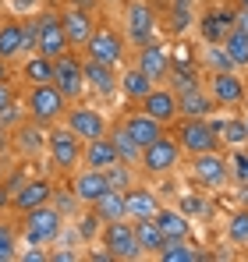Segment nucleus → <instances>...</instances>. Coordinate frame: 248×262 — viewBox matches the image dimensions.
<instances>
[{
    "label": "nucleus",
    "instance_id": "49530a36",
    "mask_svg": "<svg viewBox=\"0 0 248 262\" xmlns=\"http://www.w3.org/2000/svg\"><path fill=\"white\" fill-rule=\"evenodd\" d=\"M231 21H234L238 29H245V32H248V11H245V7H238V11L231 14Z\"/></svg>",
    "mask_w": 248,
    "mask_h": 262
},
{
    "label": "nucleus",
    "instance_id": "c85d7f7f",
    "mask_svg": "<svg viewBox=\"0 0 248 262\" xmlns=\"http://www.w3.org/2000/svg\"><path fill=\"white\" fill-rule=\"evenodd\" d=\"M22 78H25V85H46V82H53V60L43 57V53H25L22 57Z\"/></svg>",
    "mask_w": 248,
    "mask_h": 262
},
{
    "label": "nucleus",
    "instance_id": "4c0bfd02",
    "mask_svg": "<svg viewBox=\"0 0 248 262\" xmlns=\"http://www.w3.org/2000/svg\"><path fill=\"white\" fill-rule=\"evenodd\" d=\"M220 145H248L245 117H231V121L220 124Z\"/></svg>",
    "mask_w": 248,
    "mask_h": 262
},
{
    "label": "nucleus",
    "instance_id": "0eeeda50",
    "mask_svg": "<svg viewBox=\"0 0 248 262\" xmlns=\"http://www.w3.org/2000/svg\"><path fill=\"white\" fill-rule=\"evenodd\" d=\"M181 145H177V138L174 135H160L156 142H149L146 149H142V160H138V170L146 177H167L174 174L177 167H181Z\"/></svg>",
    "mask_w": 248,
    "mask_h": 262
},
{
    "label": "nucleus",
    "instance_id": "2eb2a0df",
    "mask_svg": "<svg viewBox=\"0 0 248 262\" xmlns=\"http://www.w3.org/2000/svg\"><path fill=\"white\" fill-rule=\"evenodd\" d=\"M53 199V181L50 177H25L14 191H11V213H29L36 206H46Z\"/></svg>",
    "mask_w": 248,
    "mask_h": 262
},
{
    "label": "nucleus",
    "instance_id": "a878e982",
    "mask_svg": "<svg viewBox=\"0 0 248 262\" xmlns=\"http://www.w3.org/2000/svg\"><path fill=\"white\" fill-rule=\"evenodd\" d=\"M213 110H216V103H213V96L206 92V85L177 92V114L181 117H209Z\"/></svg>",
    "mask_w": 248,
    "mask_h": 262
},
{
    "label": "nucleus",
    "instance_id": "13d9d810",
    "mask_svg": "<svg viewBox=\"0 0 248 262\" xmlns=\"http://www.w3.org/2000/svg\"><path fill=\"white\" fill-rule=\"evenodd\" d=\"M195 4H199V0H195Z\"/></svg>",
    "mask_w": 248,
    "mask_h": 262
},
{
    "label": "nucleus",
    "instance_id": "a211bd4d",
    "mask_svg": "<svg viewBox=\"0 0 248 262\" xmlns=\"http://www.w3.org/2000/svg\"><path fill=\"white\" fill-rule=\"evenodd\" d=\"M71 191L82 206H92L103 191H110V181H107V170H92V167H78L71 174Z\"/></svg>",
    "mask_w": 248,
    "mask_h": 262
},
{
    "label": "nucleus",
    "instance_id": "72a5a7b5",
    "mask_svg": "<svg viewBox=\"0 0 248 262\" xmlns=\"http://www.w3.org/2000/svg\"><path fill=\"white\" fill-rule=\"evenodd\" d=\"M223 53L231 57V64L238 68V71H245L248 68V32L245 29H238V25H231V32L223 36Z\"/></svg>",
    "mask_w": 248,
    "mask_h": 262
},
{
    "label": "nucleus",
    "instance_id": "6e6d98bb",
    "mask_svg": "<svg viewBox=\"0 0 248 262\" xmlns=\"http://www.w3.org/2000/svg\"><path fill=\"white\" fill-rule=\"evenodd\" d=\"M245 131H248V117H245Z\"/></svg>",
    "mask_w": 248,
    "mask_h": 262
},
{
    "label": "nucleus",
    "instance_id": "4d7b16f0",
    "mask_svg": "<svg viewBox=\"0 0 248 262\" xmlns=\"http://www.w3.org/2000/svg\"><path fill=\"white\" fill-rule=\"evenodd\" d=\"M245 209H248V202H245Z\"/></svg>",
    "mask_w": 248,
    "mask_h": 262
},
{
    "label": "nucleus",
    "instance_id": "4be33fe9",
    "mask_svg": "<svg viewBox=\"0 0 248 262\" xmlns=\"http://www.w3.org/2000/svg\"><path fill=\"white\" fill-rule=\"evenodd\" d=\"M114 163H121V160H117V149H114L110 135L89 138V142L82 145V167H92V170H107V167H114Z\"/></svg>",
    "mask_w": 248,
    "mask_h": 262
},
{
    "label": "nucleus",
    "instance_id": "423d86ee",
    "mask_svg": "<svg viewBox=\"0 0 248 262\" xmlns=\"http://www.w3.org/2000/svg\"><path fill=\"white\" fill-rule=\"evenodd\" d=\"M99 248L110 252L114 262H138L142 259V248H138L131 220H107V223H99Z\"/></svg>",
    "mask_w": 248,
    "mask_h": 262
},
{
    "label": "nucleus",
    "instance_id": "37998d69",
    "mask_svg": "<svg viewBox=\"0 0 248 262\" xmlns=\"http://www.w3.org/2000/svg\"><path fill=\"white\" fill-rule=\"evenodd\" d=\"M50 202L60 209V216H64V220H68L71 209H78V206H82V202L75 199V191H57V188H53V199H50Z\"/></svg>",
    "mask_w": 248,
    "mask_h": 262
},
{
    "label": "nucleus",
    "instance_id": "6e6552de",
    "mask_svg": "<svg viewBox=\"0 0 248 262\" xmlns=\"http://www.w3.org/2000/svg\"><path fill=\"white\" fill-rule=\"evenodd\" d=\"M53 85L57 92L68 99V103H78L85 92V71H82V53L78 50H68L53 60Z\"/></svg>",
    "mask_w": 248,
    "mask_h": 262
},
{
    "label": "nucleus",
    "instance_id": "473e14b6",
    "mask_svg": "<svg viewBox=\"0 0 248 262\" xmlns=\"http://www.w3.org/2000/svg\"><path fill=\"white\" fill-rule=\"evenodd\" d=\"M231 14L227 11H206L202 18H199V32H202V39L206 43H223V36L231 32Z\"/></svg>",
    "mask_w": 248,
    "mask_h": 262
},
{
    "label": "nucleus",
    "instance_id": "f03ea898",
    "mask_svg": "<svg viewBox=\"0 0 248 262\" xmlns=\"http://www.w3.org/2000/svg\"><path fill=\"white\" fill-rule=\"evenodd\" d=\"M160 32V18L156 7L149 0H124L121 7V36L128 46H142L149 39H156Z\"/></svg>",
    "mask_w": 248,
    "mask_h": 262
},
{
    "label": "nucleus",
    "instance_id": "a19ab883",
    "mask_svg": "<svg viewBox=\"0 0 248 262\" xmlns=\"http://www.w3.org/2000/svg\"><path fill=\"white\" fill-rule=\"evenodd\" d=\"M202 60L209 64V71H231V68H234V64H231V57L223 53V46H220V43H206ZM234 71H238V68H234Z\"/></svg>",
    "mask_w": 248,
    "mask_h": 262
},
{
    "label": "nucleus",
    "instance_id": "7c9ffc66",
    "mask_svg": "<svg viewBox=\"0 0 248 262\" xmlns=\"http://www.w3.org/2000/svg\"><path fill=\"white\" fill-rule=\"evenodd\" d=\"M153 85H156V82H153L149 75H142L135 64H131V68H124L121 78H117V89L124 92V99H131V103H138V99H142Z\"/></svg>",
    "mask_w": 248,
    "mask_h": 262
},
{
    "label": "nucleus",
    "instance_id": "aec40b11",
    "mask_svg": "<svg viewBox=\"0 0 248 262\" xmlns=\"http://www.w3.org/2000/svg\"><path fill=\"white\" fill-rule=\"evenodd\" d=\"M29 53L25 46V18H4L0 21V57L7 64H18Z\"/></svg>",
    "mask_w": 248,
    "mask_h": 262
},
{
    "label": "nucleus",
    "instance_id": "79ce46f5",
    "mask_svg": "<svg viewBox=\"0 0 248 262\" xmlns=\"http://www.w3.org/2000/svg\"><path fill=\"white\" fill-rule=\"evenodd\" d=\"M135 167H128V163H114V167H107V181H110V188H117V191H128L131 184H135V174H131Z\"/></svg>",
    "mask_w": 248,
    "mask_h": 262
},
{
    "label": "nucleus",
    "instance_id": "ddd939ff",
    "mask_svg": "<svg viewBox=\"0 0 248 262\" xmlns=\"http://www.w3.org/2000/svg\"><path fill=\"white\" fill-rule=\"evenodd\" d=\"M64 124L75 131L82 142H89V138H99V135H107L110 131V121L103 117V110L99 106H89V103H71L68 110H64Z\"/></svg>",
    "mask_w": 248,
    "mask_h": 262
},
{
    "label": "nucleus",
    "instance_id": "9d476101",
    "mask_svg": "<svg viewBox=\"0 0 248 262\" xmlns=\"http://www.w3.org/2000/svg\"><path fill=\"white\" fill-rule=\"evenodd\" d=\"M36 21V53L57 60L60 53H68V36H64V25H60V11H36L32 14Z\"/></svg>",
    "mask_w": 248,
    "mask_h": 262
},
{
    "label": "nucleus",
    "instance_id": "603ef678",
    "mask_svg": "<svg viewBox=\"0 0 248 262\" xmlns=\"http://www.w3.org/2000/svg\"><path fill=\"white\" fill-rule=\"evenodd\" d=\"M4 149H11V138H7V131H4V124H0V152Z\"/></svg>",
    "mask_w": 248,
    "mask_h": 262
},
{
    "label": "nucleus",
    "instance_id": "5701e85b",
    "mask_svg": "<svg viewBox=\"0 0 248 262\" xmlns=\"http://www.w3.org/2000/svg\"><path fill=\"white\" fill-rule=\"evenodd\" d=\"M121 124H124V131L146 149L149 142H156L160 135H167V128L160 124V121H153L149 114H142V110H135V114H128V117H121Z\"/></svg>",
    "mask_w": 248,
    "mask_h": 262
},
{
    "label": "nucleus",
    "instance_id": "39448f33",
    "mask_svg": "<svg viewBox=\"0 0 248 262\" xmlns=\"http://www.w3.org/2000/svg\"><path fill=\"white\" fill-rule=\"evenodd\" d=\"M82 57L99 60V64H110V68H121L124 60H128V43H124L121 29H114L107 21H96L89 43L82 46Z\"/></svg>",
    "mask_w": 248,
    "mask_h": 262
},
{
    "label": "nucleus",
    "instance_id": "864d4df0",
    "mask_svg": "<svg viewBox=\"0 0 248 262\" xmlns=\"http://www.w3.org/2000/svg\"><path fill=\"white\" fill-rule=\"evenodd\" d=\"M238 7H245V11H248V0H238Z\"/></svg>",
    "mask_w": 248,
    "mask_h": 262
},
{
    "label": "nucleus",
    "instance_id": "bb28decb",
    "mask_svg": "<svg viewBox=\"0 0 248 262\" xmlns=\"http://www.w3.org/2000/svg\"><path fill=\"white\" fill-rule=\"evenodd\" d=\"M131 227H135V237H138V248H142V255H160V248L167 245V237H163V230L156 227V220L153 216H138V220H131Z\"/></svg>",
    "mask_w": 248,
    "mask_h": 262
},
{
    "label": "nucleus",
    "instance_id": "dca6fc26",
    "mask_svg": "<svg viewBox=\"0 0 248 262\" xmlns=\"http://www.w3.org/2000/svg\"><path fill=\"white\" fill-rule=\"evenodd\" d=\"M138 103H142L138 110H142V114H149L153 121H160L163 128H170V124L181 117V114H177V92H174L170 85H153L142 99H138Z\"/></svg>",
    "mask_w": 248,
    "mask_h": 262
},
{
    "label": "nucleus",
    "instance_id": "2f4dec72",
    "mask_svg": "<svg viewBox=\"0 0 248 262\" xmlns=\"http://www.w3.org/2000/svg\"><path fill=\"white\" fill-rule=\"evenodd\" d=\"M92 213L103 220H128V206H124V191H117V188H110V191H103L96 202H92Z\"/></svg>",
    "mask_w": 248,
    "mask_h": 262
},
{
    "label": "nucleus",
    "instance_id": "09e8293b",
    "mask_svg": "<svg viewBox=\"0 0 248 262\" xmlns=\"http://www.w3.org/2000/svg\"><path fill=\"white\" fill-rule=\"evenodd\" d=\"M68 7H82V11H96V0H68Z\"/></svg>",
    "mask_w": 248,
    "mask_h": 262
},
{
    "label": "nucleus",
    "instance_id": "1a4fd4ad",
    "mask_svg": "<svg viewBox=\"0 0 248 262\" xmlns=\"http://www.w3.org/2000/svg\"><path fill=\"white\" fill-rule=\"evenodd\" d=\"M181 124L174 131L181 152L195 156V152H209V149H220V135L209 124V117H177Z\"/></svg>",
    "mask_w": 248,
    "mask_h": 262
},
{
    "label": "nucleus",
    "instance_id": "9b49d317",
    "mask_svg": "<svg viewBox=\"0 0 248 262\" xmlns=\"http://www.w3.org/2000/svg\"><path fill=\"white\" fill-rule=\"evenodd\" d=\"M192 177L206 188V191H223L231 184V167H227V156L220 149H209V152H195L192 156Z\"/></svg>",
    "mask_w": 248,
    "mask_h": 262
},
{
    "label": "nucleus",
    "instance_id": "f257e3e1",
    "mask_svg": "<svg viewBox=\"0 0 248 262\" xmlns=\"http://www.w3.org/2000/svg\"><path fill=\"white\" fill-rule=\"evenodd\" d=\"M18 216H22V230H18L22 241L25 245H36V248H53L60 241V234H64V223H68L53 202L36 206L29 213H18Z\"/></svg>",
    "mask_w": 248,
    "mask_h": 262
},
{
    "label": "nucleus",
    "instance_id": "7ed1b4c3",
    "mask_svg": "<svg viewBox=\"0 0 248 262\" xmlns=\"http://www.w3.org/2000/svg\"><path fill=\"white\" fill-rule=\"evenodd\" d=\"M82 145L85 142L68 128L64 121L50 124V131H46V156H50V163H53L60 174H68V177L82 167Z\"/></svg>",
    "mask_w": 248,
    "mask_h": 262
},
{
    "label": "nucleus",
    "instance_id": "393cba45",
    "mask_svg": "<svg viewBox=\"0 0 248 262\" xmlns=\"http://www.w3.org/2000/svg\"><path fill=\"white\" fill-rule=\"evenodd\" d=\"M124 206H128V220H138V216H156V209L163 202L156 199V191H149L142 184H131L124 191Z\"/></svg>",
    "mask_w": 248,
    "mask_h": 262
},
{
    "label": "nucleus",
    "instance_id": "cd10ccee",
    "mask_svg": "<svg viewBox=\"0 0 248 262\" xmlns=\"http://www.w3.org/2000/svg\"><path fill=\"white\" fill-rule=\"evenodd\" d=\"M192 25H195V0H167V32L181 39Z\"/></svg>",
    "mask_w": 248,
    "mask_h": 262
},
{
    "label": "nucleus",
    "instance_id": "f3484780",
    "mask_svg": "<svg viewBox=\"0 0 248 262\" xmlns=\"http://www.w3.org/2000/svg\"><path fill=\"white\" fill-rule=\"evenodd\" d=\"M60 25H64L68 46L82 53V46L89 43V36H92V29H96V14H92V11H82V7H64V11H60Z\"/></svg>",
    "mask_w": 248,
    "mask_h": 262
},
{
    "label": "nucleus",
    "instance_id": "f704fd0d",
    "mask_svg": "<svg viewBox=\"0 0 248 262\" xmlns=\"http://www.w3.org/2000/svg\"><path fill=\"white\" fill-rule=\"evenodd\" d=\"M223 237H227L231 248L248 252V209H238V213L227 216V223H223Z\"/></svg>",
    "mask_w": 248,
    "mask_h": 262
},
{
    "label": "nucleus",
    "instance_id": "c9c22d12",
    "mask_svg": "<svg viewBox=\"0 0 248 262\" xmlns=\"http://www.w3.org/2000/svg\"><path fill=\"white\" fill-rule=\"evenodd\" d=\"M156 259H160V262H199V259H202V252L192 245V237H184V241H167Z\"/></svg>",
    "mask_w": 248,
    "mask_h": 262
},
{
    "label": "nucleus",
    "instance_id": "f8f14e48",
    "mask_svg": "<svg viewBox=\"0 0 248 262\" xmlns=\"http://www.w3.org/2000/svg\"><path fill=\"white\" fill-rule=\"evenodd\" d=\"M206 92L213 96L216 106H241L248 103V82L231 68V71H209Z\"/></svg>",
    "mask_w": 248,
    "mask_h": 262
},
{
    "label": "nucleus",
    "instance_id": "20e7f679",
    "mask_svg": "<svg viewBox=\"0 0 248 262\" xmlns=\"http://www.w3.org/2000/svg\"><path fill=\"white\" fill-rule=\"evenodd\" d=\"M68 106H71V103L57 92L53 82L25 89V114H29V121H36V124H43V128L64 121V110H68Z\"/></svg>",
    "mask_w": 248,
    "mask_h": 262
},
{
    "label": "nucleus",
    "instance_id": "e433bc0d",
    "mask_svg": "<svg viewBox=\"0 0 248 262\" xmlns=\"http://www.w3.org/2000/svg\"><path fill=\"white\" fill-rule=\"evenodd\" d=\"M167 82H170V89H174V92H188V89H199V85H202V82H199V75H195L188 64H170Z\"/></svg>",
    "mask_w": 248,
    "mask_h": 262
},
{
    "label": "nucleus",
    "instance_id": "8fccbe9b",
    "mask_svg": "<svg viewBox=\"0 0 248 262\" xmlns=\"http://www.w3.org/2000/svg\"><path fill=\"white\" fill-rule=\"evenodd\" d=\"M32 4H39V0H14V11H18V14H25Z\"/></svg>",
    "mask_w": 248,
    "mask_h": 262
},
{
    "label": "nucleus",
    "instance_id": "b1692460",
    "mask_svg": "<svg viewBox=\"0 0 248 262\" xmlns=\"http://www.w3.org/2000/svg\"><path fill=\"white\" fill-rule=\"evenodd\" d=\"M153 220H156V227L163 230L167 241H184V237H192V220L184 216L181 209H174V206H160Z\"/></svg>",
    "mask_w": 248,
    "mask_h": 262
},
{
    "label": "nucleus",
    "instance_id": "58836bf2",
    "mask_svg": "<svg viewBox=\"0 0 248 262\" xmlns=\"http://www.w3.org/2000/svg\"><path fill=\"white\" fill-rule=\"evenodd\" d=\"M18 259V230L0 220V262H14Z\"/></svg>",
    "mask_w": 248,
    "mask_h": 262
},
{
    "label": "nucleus",
    "instance_id": "412c9836",
    "mask_svg": "<svg viewBox=\"0 0 248 262\" xmlns=\"http://www.w3.org/2000/svg\"><path fill=\"white\" fill-rule=\"evenodd\" d=\"M11 149L18 152V156H39L43 149H46V128L36 124V121H18V128L11 135Z\"/></svg>",
    "mask_w": 248,
    "mask_h": 262
},
{
    "label": "nucleus",
    "instance_id": "3c124183",
    "mask_svg": "<svg viewBox=\"0 0 248 262\" xmlns=\"http://www.w3.org/2000/svg\"><path fill=\"white\" fill-rule=\"evenodd\" d=\"M0 82H11V64L0 57Z\"/></svg>",
    "mask_w": 248,
    "mask_h": 262
},
{
    "label": "nucleus",
    "instance_id": "ea45409f",
    "mask_svg": "<svg viewBox=\"0 0 248 262\" xmlns=\"http://www.w3.org/2000/svg\"><path fill=\"white\" fill-rule=\"evenodd\" d=\"M227 167H231V181L234 184H248V149L245 145H234V152L227 156Z\"/></svg>",
    "mask_w": 248,
    "mask_h": 262
},
{
    "label": "nucleus",
    "instance_id": "4468645a",
    "mask_svg": "<svg viewBox=\"0 0 248 262\" xmlns=\"http://www.w3.org/2000/svg\"><path fill=\"white\" fill-rule=\"evenodd\" d=\"M135 68L142 75H149L156 85H163L170 75V46L163 39H149V43L135 46Z\"/></svg>",
    "mask_w": 248,
    "mask_h": 262
},
{
    "label": "nucleus",
    "instance_id": "c03bdc74",
    "mask_svg": "<svg viewBox=\"0 0 248 262\" xmlns=\"http://www.w3.org/2000/svg\"><path fill=\"white\" fill-rule=\"evenodd\" d=\"M18 103V92H14V85L11 82H0V114L7 110V106H14Z\"/></svg>",
    "mask_w": 248,
    "mask_h": 262
},
{
    "label": "nucleus",
    "instance_id": "5fc2aeb1",
    "mask_svg": "<svg viewBox=\"0 0 248 262\" xmlns=\"http://www.w3.org/2000/svg\"><path fill=\"white\" fill-rule=\"evenodd\" d=\"M0 181H4V163H0Z\"/></svg>",
    "mask_w": 248,
    "mask_h": 262
},
{
    "label": "nucleus",
    "instance_id": "c756f323",
    "mask_svg": "<svg viewBox=\"0 0 248 262\" xmlns=\"http://www.w3.org/2000/svg\"><path fill=\"white\" fill-rule=\"evenodd\" d=\"M110 142H114V149H117V160L121 163H128V167H138V160H142V145L124 131V124L117 121V124H110Z\"/></svg>",
    "mask_w": 248,
    "mask_h": 262
},
{
    "label": "nucleus",
    "instance_id": "a18cd8bd",
    "mask_svg": "<svg viewBox=\"0 0 248 262\" xmlns=\"http://www.w3.org/2000/svg\"><path fill=\"white\" fill-rule=\"evenodd\" d=\"M78 259H82L78 248H53L50 252V262H78Z\"/></svg>",
    "mask_w": 248,
    "mask_h": 262
},
{
    "label": "nucleus",
    "instance_id": "6ab92c4d",
    "mask_svg": "<svg viewBox=\"0 0 248 262\" xmlns=\"http://www.w3.org/2000/svg\"><path fill=\"white\" fill-rule=\"evenodd\" d=\"M82 71H85V89H89V92H96V96H103V99H110V96L117 92V78H121L117 68L82 57Z\"/></svg>",
    "mask_w": 248,
    "mask_h": 262
},
{
    "label": "nucleus",
    "instance_id": "de8ad7c7",
    "mask_svg": "<svg viewBox=\"0 0 248 262\" xmlns=\"http://www.w3.org/2000/svg\"><path fill=\"white\" fill-rule=\"evenodd\" d=\"M7 206H11V188H7V184L0 181V213H4Z\"/></svg>",
    "mask_w": 248,
    "mask_h": 262
}]
</instances>
